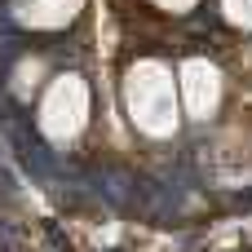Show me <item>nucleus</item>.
Masks as SVG:
<instances>
[{"label": "nucleus", "instance_id": "obj_6", "mask_svg": "<svg viewBox=\"0 0 252 252\" xmlns=\"http://www.w3.org/2000/svg\"><path fill=\"white\" fill-rule=\"evenodd\" d=\"M159 4H168V9H186L190 0H159Z\"/></svg>", "mask_w": 252, "mask_h": 252}, {"label": "nucleus", "instance_id": "obj_5", "mask_svg": "<svg viewBox=\"0 0 252 252\" xmlns=\"http://www.w3.org/2000/svg\"><path fill=\"white\" fill-rule=\"evenodd\" d=\"M226 9H230V18H235V22L252 27V0H226Z\"/></svg>", "mask_w": 252, "mask_h": 252}, {"label": "nucleus", "instance_id": "obj_2", "mask_svg": "<svg viewBox=\"0 0 252 252\" xmlns=\"http://www.w3.org/2000/svg\"><path fill=\"white\" fill-rule=\"evenodd\" d=\"M84 115H89V93H84V84H80L75 75H62V80L49 89L44 106H40L44 133H49V137H75L80 124H84Z\"/></svg>", "mask_w": 252, "mask_h": 252}, {"label": "nucleus", "instance_id": "obj_1", "mask_svg": "<svg viewBox=\"0 0 252 252\" xmlns=\"http://www.w3.org/2000/svg\"><path fill=\"white\" fill-rule=\"evenodd\" d=\"M128 111L146 133H168L177 124V102H173V80L164 66L142 62L128 75Z\"/></svg>", "mask_w": 252, "mask_h": 252}, {"label": "nucleus", "instance_id": "obj_3", "mask_svg": "<svg viewBox=\"0 0 252 252\" xmlns=\"http://www.w3.org/2000/svg\"><path fill=\"white\" fill-rule=\"evenodd\" d=\"M182 93H186L190 115L195 120H208L217 111V97H221V75L208 62H186L182 66Z\"/></svg>", "mask_w": 252, "mask_h": 252}, {"label": "nucleus", "instance_id": "obj_4", "mask_svg": "<svg viewBox=\"0 0 252 252\" xmlns=\"http://www.w3.org/2000/svg\"><path fill=\"white\" fill-rule=\"evenodd\" d=\"M80 4H84V0H27V4L18 9V18L31 22V27H62V22L75 18Z\"/></svg>", "mask_w": 252, "mask_h": 252}]
</instances>
